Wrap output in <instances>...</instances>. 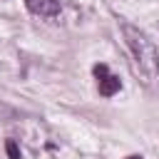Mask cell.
I'll use <instances>...</instances> for the list:
<instances>
[{"label":"cell","mask_w":159,"mask_h":159,"mask_svg":"<svg viewBox=\"0 0 159 159\" xmlns=\"http://www.w3.org/2000/svg\"><path fill=\"white\" fill-rule=\"evenodd\" d=\"M5 152H7L10 159H20V147H17L15 139H7V142H5Z\"/></svg>","instance_id":"cell-4"},{"label":"cell","mask_w":159,"mask_h":159,"mask_svg":"<svg viewBox=\"0 0 159 159\" xmlns=\"http://www.w3.org/2000/svg\"><path fill=\"white\" fill-rule=\"evenodd\" d=\"M119 87H122V82H119V77H114V75H104V77L99 80V94H104V97L117 94Z\"/></svg>","instance_id":"cell-3"},{"label":"cell","mask_w":159,"mask_h":159,"mask_svg":"<svg viewBox=\"0 0 159 159\" xmlns=\"http://www.w3.org/2000/svg\"><path fill=\"white\" fill-rule=\"evenodd\" d=\"M25 5L32 15H42V17H55L60 12V0H25Z\"/></svg>","instance_id":"cell-2"},{"label":"cell","mask_w":159,"mask_h":159,"mask_svg":"<svg viewBox=\"0 0 159 159\" xmlns=\"http://www.w3.org/2000/svg\"><path fill=\"white\" fill-rule=\"evenodd\" d=\"M127 159H142V157H139V154H132V157H127Z\"/></svg>","instance_id":"cell-6"},{"label":"cell","mask_w":159,"mask_h":159,"mask_svg":"<svg viewBox=\"0 0 159 159\" xmlns=\"http://www.w3.org/2000/svg\"><path fill=\"white\" fill-rule=\"evenodd\" d=\"M122 32H124L127 47L134 57L137 72L144 77V82H157L159 80V57H157V50H154L152 40L139 27H134L129 22H122Z\"/></svg>","instance_id":"cell-1"},{"label":"cell","mask_w":159,"mask_h":159,"mask_svg":"<svg viewBox=\"0 0 159 159\" xmlns=\"http://www.w3.org/2000/svg\"><path fill=\"white\" fill-rule=\"evenodd\" d=\"M94 75H97L99 80H102L104 75H109V72H107V65H94Z\"/></svg>","instance_id":"cell-5"}]
</instances>
